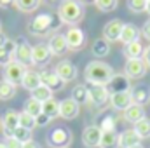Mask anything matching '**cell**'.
Here are the masks:
<instances>
[{
	"mask_svg": "<svg viewBox=\"0 0 150 148\" xmlns=\"http://www.w3.org/2000/svg\"><path fill=\"white\" fill-rule=\"evenodd\" d=\"M113 68L103 61H89L86 70H84V78L89 85H107L113 78Z\"/></svg>",
	"mask_w": 150,
	"mask_h": 148,
	"instance_id": "cell-1",
	"label": "cell"
},
{
	"mask_svg": "<svg viewBox=\"0 0 150 148\" xmlns=\"http://www.w3.org/2000/svg\"><path fill=\"white\" fill-rule=\"evenodd\" d=\"M58 18L61 23L77 25L84 19V5L79 0H61L58 5Z\"/></svg>",
	"mask_w": 150,
	"mask_h": 148,
	"instance_id": "cell-2",
	"label": "cell"
},
{
	"mask_svg": "<svg viewBox=\"0 0 150 148\" xmlns=\"http://www.w3.org/2000/svg\"><path fill=\"white\" fill-rule=\"evenodd\" d=\"M56 25L54 21V16L52 14H38L37 18H33L28 25V32L33 33V35H45L49 33Z\"/></svg>",
	"mask_w": 150,
	"mask_h": 148,
	"instance_id": "cell-3",
	"label": "cell"
},
{
	"mask_svg": "<svg viewBox=\"0 0 150 148\" xmlns=\"http://www.w3.org/2000/svg\"><path fill=\"white\" fill-rule=\"evenodd\" d=\"M72 140V131L67 127H56L47 134V145L52 148H68Z\"/></svg>",
	"mask_w": 150,
	"mask_h": 148,
	"instance_id": "cell-4",
	"label": "cell"
},
{
	"mask_svg": "<svg viewBox=\"0 0 150 148\" xmlns=\"http://www.w3.org/2000/svg\"><path fill=\"white\" fill-rule=\"evenodd\" d=\"M25 73H26V66L18 63V61H11L7 66H4V80L11 82L12 85L21 84Z\"/></svg>",
	"mask_w": 150,
	"mask_h": 148,
	"instance_id": "cell-5",
	"label": "cell"
},
{
	"mask_svg": "<svg viewBox=\"0 0 150 148\" xmlns=\"http://www.w3.org/2000/svg\"><path fill=\"white\" fill-rule=\"evenodd\" d=\"M65 38H67V45H68V51L72 52H77L80 51L84 45H86V33L84 30H80L79 26H70L65 33Z\"/></svg>",
	"mask_w": 150,
	"mask_h": 148,
	"instance_id": "cell-6",
	"label": "cell"
},
{
	"mask_svg": "<svg viewBox=\"0 0 150 148\" xmlns=\"http://www.w3.org/2000/svg\"><path fill=\"white\" fill-rule=\"evenodd\" d=\"M52 59V52L47 44H35L32 47V65L37 66H47Z\"/></svg>",
	"mask_w": 150,
	"mask_h": 148,
	"instance_id": "cell-7",
	"label": "cell"
},
{
	"mask_svg": "<svg viewBox=\"0 0 150 148\" xmlns=\"http://www.w3.org/2000/svg\"><path fill=\"white\" fill-rule=\"evenodd\" d=\"M2 131H4V136L5 138H12L14 131L19 127V113L16 110H7L2 115Z\"/></svg>",
	"mask_w": 150,
	"mask_h": 148,
	"instance_id": "cell-8",
	"label": "cell"
},
{
	"mask_svg": "<svg viewBox=\"0 0 150 148\" xmlns=\"http://www.w3.org/2000/svg\"><path fill=\"white\" fill-rule=\"evenodd\" d=\"M105 87L108 89L110 94H115V92H129L131 91V78L126 73H115L113 78Z\"/></svg>",
	"mask_w": 150,
	"mask_h": 148,
	"instance_id": "cell-9",
	"label": "cell"
},
{
	"mask_svg": "<svg viewBox=\"0 0 150 148\" xmlns=\"http://www.w3.org/2000/svg\"><path fill=\"white\" fill-rule=\"evenodd\" d=\"M101 134H103V131H101L100 125H94V124H93V125H87V127L84 129V132H82V143L87 148L100 147Z\"/></svg>",
	"mask_w": 150,
	"mask_h": 148,
	"instance_id": "cell-10",
	"label": "cell"
},
{
	"mask_svg": "<svg viewBox=\"0 0 150 148\" xmlns=\"http://www.w3.org/2000/svg\"><path fill=\"white\" fill-rule=\"evenodd\" d=\"M147 68H149V66L145 65L143 59H127V61H126V66H124V73L127 75L129 78L138 80V78H143V77H145Z\"/></svg>",
	"mask_w": 150,
	"mask_h": 148,
	"instance_id": "cell-11",
	"label": "cell"
},
{
	"mask_svg": "<svg viewBox=\"0 0 150 148\" xmlns=\"http://www.w3.org/2000/svg\"><path fill=\"white\" fill-rule=\"evenodd\" d=\"M89 101L94 106H103L110 101V92L105 85H89Z\"/></svg>",
	"mask_w": 150,
	"mask_h": 148,
	"instance_id": "cell-12",
	"label": "cell"
},
{
	"mask_svg": "<svg viewBox=\"0 0 150 148\" xmlns=\"http://www.w3.org/2000/svg\"><path fill=\"white\" fill-rule=\"evenodd\" d=\"M40 80H42V84H44V85H47L52 92L61 91V89L67 85V82H65V80H61L54 70H42V72H40Z\"/></svg>",
	"mask_w": 150,
	"mask_h": 148,
	"instance_id": "cell-13",
	"label": "cell"
},
{
	"mask_svg": "<svg viewBox=\"0 0 150 148\" xmlns=\"http://www.w3.org/2000/svg\"><path fill=\"white\" fill-rule=\"evenodd\" d=\"M54 72L58 73V77H59L61 80H65V82L75 80V78H77V75H79V72H77V66H75L72 61H68V59L59 61V63L56 65Z\"/></svg>",
	"mask_w": 150,
	"mask_h": 148,
	"instance_id": "cell-14",
	"label": "cell"
},
{
	"mask_svg": "<svg viewBox=\"0 0 150 148\" xmlns=\"http://www.w3.org/2000/svg\"><path fill=\"white\" fill-rule=\"evenodd\" d=\"M14 61L21 63L25 66L32 65V45L25 38H21L18 42V47H16V52H14Z\"/></svg>",
	"mask_w": 150,
	"mask_h": 148,
	"instance_id": "cell-15",
	"label": "cell"
},
{
	"mask_svg": "<svg viewBox=\"0 0 150 148\" xmlns=\"http://www.w3.org/2000/svg\"><path fill=\"white\" fill-rule=\"evenodd\" d=\"M80 111V105L75 103L72 98H65L59 101V117H63L65 120H72L79 115Z\"/></svg>",
	"mask_w": 150,
	"mask_h": 148,
	"instance_id": "cell-16",
	"label": "cell"
},
{
	"mask_svg": "<svg viewBox=\"0 0 150 148\" xmlns=\"http://www.w3.org/2000/svg\"><path fill=\"white\" fill-rule=\"evenodd\" d=\"M131 99L134 105H140V106H145L150 101V87L145 84H138L134 87H131Z\"/></svg>",
	"mask_w": 150,
	"mask_h": 148,
	"instance_id": "cell-17",
	"label": "cell"
},
{
	"mask_svg": "<svg viewBox=\"0 0 150 148\" xmlns=\"http://www.w3.org/2000/svg\"><path fill=\"white\" fill-rule=\"evenodd\" d=\"M124 23L120 19H112L103 26V38L108 42H117L120 38V32H122Z\"/></svg>",
	"mask_w": 150,
	"mask_h": 148,
	"instance_id": "cell-18",
	"label": "cell"
},
{
	"mask_svg": "<svg viewBox=\"0 0 150 148\" xmlns=\"http://www.w3.org/2000/svg\"><path fill=\"white\" fill-rule=\"evenodd\" d=\"M110 105H112L113 110L126 111L133 105L131 92H115V94H110Z\"/></svg>",
	"mask_w": 150,
	"mask_h": 148,
	"instance_id": "cell-19",
	"label": "cell"
},
{
	"mask_svg": "<svg viewBox=\"0 0 150 148\" xmlns=\"http://www.w3.org/2000/svg\"><path fill=\"white\" fill-rule=\"evenodd\" d=\"M136 145H142V138L136 134L134 129H126L119 134V147L120 148H133Z\"/></svg>",
	"mask_w": 150,
	"mask_h": 148,
	"instance_id": "cell-20",
	"label": "cell"
},
{
	"mask_svg": "<svg viewBox=\"0 0 150 148\" xmlns=\"http://www.w3.org/2000/svg\"><path fill=\"white\" fill-rule=\"evenodd\" d=\"M47 45H49L52 56H61V54H65V52L68 51L67 38H65V35H61V33L52 35V37L49 38V44H47Z\"/></svg>",
	"mask_w": 150,
	"mask_h": 148,
	"instance_id": "cell-21",
	"label": "cell"
},
{
	"mask_svg": "<svg viewBox=\"0 0 150 148\" xmlns=\"http://www.w3.org/2000/svg\"><path fill=\"white\" fill-rule=\"evenodd\" d=\"M143 54H145V47L140 40H134L124 45V56L127 59H143Z\"/></svg>",
	"mask_w": 150,
	"mask_h": 148,
	"instance_id": "cell-22",
	"label": "cell"
},
{
	"mask_svg": "<svg viewBox=\"0 0 150 148\" xmlns=\"http://www.w3.org/2000/svg\"><path fill=\"white\" fill-rule=\"evenodd\" d=\"M124 45L134 42V40H140V30L133 25V23H126L122 26V32H120V38H119Z\"/></svg>",
	"mask_w": 150,
	"mask_h": 148,
	"instance_id": "cell-23",
	"label": "cell"
},
{
	"mask_svg": "<svg viewBox=\"0 0 150 148\" xmlns=\"http://www.w3.org/2000/svg\"><path fill=\"white\" fill-rule=\"evenodd\" d=\"M21 85L26 89V91H35L38 85H42V80H40V73L35 72V70H26V73L23 77V82Z\"/></svg>",
	"mask_w": 150,
	"mask_h": 148,
	"instance_id": "cell-24",
	"label": "cell"
},
{
	"mask_svg": "<svg viewBox=\"0 0 150 148\" xmlns=\"http://www.w3.org/2000/svg\"><path fill=\"white\" fill-rule=\"evenodd\" d=\"M145 117H147V115H145V108L140 106V105H134V103L124 111V118H126L127 122H131L133 125H134L136 122H140L142 118H145Z\"/></svg>",
	"mask_w": 150,
	"mask_h": 148,
	"instance_id": "cell-25",
	"label": "cell"
},
{
	"mask_svg": "<svg viewBox=\"0 0 150 148\" xmlns=\"http://www.w3.org/2000/svg\"><path fill=\"white\" fill-rule=\"evenodd\" d=\"M100 148H120L119 147V134H117V131H103Z\"/></svg>",
	"mask_w": 150,
	"mask_h": 148,
	"instance_id": "cell-26",
	"label": "cell"
},
{
	"mask_svg": "<svg viewBox=\"0 0 150 148\" xmlns=\"http://www.w3.org/2000/svg\"><path fill=\"white\" fill-rule=\"evenodd\" d=\"M70 98L74 99L75 103H79V105L87 103L89 101V89H87V85H84V84L75 85L74 89H72V96Z\"/></svg>",
	"mask_w": 150,
	"mask_h": 148,
	"instance_id": "cell-27",
	"label": "cell"
},
{
	"mask_svg": "<svg viewBox=\"0 0 150 148\" xmlns=\"http://www.w3.org/2000/svg\"><path fill=\"white\" fill-rule=\"evenodd\" d=\"M42 113H45L49 118L59 117V101L54 99V98H51V99H47L45 103H42Z\"/></svg>",
	"mask_w": 150,
	"mask_h": 148,
	"instance_id": "cell-28",
	"label": "cell"
},
{
	"mask_svg": "<svg viewBox=\"0 0 150 148\" xmlns=\"http://www.w3.org/2000/svg\"><path fill=\"white\" fill-rule=\"evenodd\" d=\"M93 54L96 58H105L110 54V42L105 40V38H98L94 44H93Z\"/></svg>",
	"mask_w": 150,
	"mask_h": 148,
	"instance_id": "cell-29",
	"label": "cell"
},
{
	"mask_svg": "<svg viewBox=\"0 0 150 148\" xmlns=\"http://www.w3.org/2000/svg\"><path fill=\"white\" fill-rule=\"evenodd\" d=\"M14 96H16V85H12L7 80H0V99L7 101V99H12Z\"/></svg>",
	"mask_w": 150,
	"mask_h": 148,
	"instance_id": "cell-30",
	"label": "cell"
},
{
	"mask_svg": "<svg viewBox=\"0 0 150 148\" xmlns=\"http://www.w3.org/2000/svg\"><path fill=\"white\" fill-rule=\"evenodd\" d=\"M23 111H26L28 115H32V117H35V118H37L38 115L42 113V103L37 101L35 98H32V96H30V98L25 101V110H23Z\"/></svg>",
	"mask_w": 150,
	"mask_h": 148,
	"instance_id": "cell-31",
	"label": "cell"
},
{
	"mask_svg": "<svg viewBox=\"0 0 150 148\" xmlns=\"http://www.w3.org/2000/svg\"><path fill=\"white\" fill-rule=\"evenodd\" d=\"M134 131H136V134L142 138V140H147L150 138V118H142L140 122H136L134 124V127H133Z\"/></svg>",
	"mask_w": 150,
	"mask_h": 148,
	"instance_id": "cell-32",
	"label": "cell"
},
{
	"mask_svg": "<svg viewBox=\"0 0 150 148\" xmlns=\"http://www.w3.org/2000/svg\"><path fill=\"white\" fill-rule=\"evenodd\" d=\"M32 98H35L37 101H40V103H45L47 99H51L52 98V91L47 87V85H38L35 91H32Z\"/></svg>",
	"mask_w": 150,
	"mask_h": 148,
	"instance_id": "cell-33",
	"label": "cell"
},
{
	"mask_svg": "<svg viewBox=\"0 0 150 148\" xmlns=\"http://www.w3.org/2000/svg\"><path fill=\"white\" fill-rule=\"evenodd\" d=\"M40 2L42 0H16V7L21 12H32V11H37L38 9Z\"/></svg>",
	"mask_w": 150,
	"mask_h": 148,
	"instance_id": "cell-34",
	"label": "cell"
},
{
	"mask_svg": "<svg viewBox=\"0 0 150 148\" xmlns=\"http://www.w3.org/2000/svg\"><path fill=\"white\" fill-rule=\"evenodd\" d=\"M19 127H25V129H33V127H37V120H35V117H32V115H28L26 111H21L19 113Z\"/></svg>",
	"mask_w": 150,
	"mask_h": 148,
	"instance_id": "cell-35",
	"label": "cell"
},
{
	"mask_svg": "<svg viewBox=\"0 0 150 148\" xmlns=\"http://www.w3.org/2000/svg\"><path fill=\"white\" fill-rule=\"evenodd\" d=\"M21 145L23 143H28V141H32V131L30 129H25V127H18L16 131H14V134H12Z\"/></svg>",
	"mask_w": 150,
	"mask_h": 148,
	"instance_id": "cell-36",
	"label": "cell"
},
{
	"mask_svg": "<svg viewBox=\"0 0 150 148\" xmlns=\"http://www.w3.org/2000/svg\"><path fill=\"white\" fill-rule=\"evenodd\" d=\"M147 4L149 0H127V9L131 12H145L147 11Z\"/></svg>",
	"mask_w": 150,
	"mask_h": 148,
	"instance_id": "cell-37",
	"label": "cell"
},
{
	"mask_svg": "<svg viewBox=\"0 0 150 148\" xmlns=\"http://www.w3.org/2000/svg\"><path fill=\"white\" fill-rule=\"evenodd\" d=\"M117 4H119V0H96V7L101 11V12H110L113 11L115 7H117Z\"/></svg>",
	"mask_w": 150,
	"mask_h": 148,
	"instance_id": "cell-38",
	"label": "cell"
},
{
	"mask_svg": "<svg viewBox=\"0 0 150 148\" xmlns=\"http://www.w3.org/2000/svg\"><path fill=\"white\" fill-rule=\"evenodd\" d=\"M11 61H14V56L9 54V52L2 47V49H0V66H7Z\"/></svg>",
	"mask_w": 150,
	"mask_h": 148,
	"instance_id": "cell-39",
	"label": "cell"
},
{
	"mask_svg": "<svg viewBox=\"0 0 150 148\" xmlns=\"http://www.w3.org/2000/svg\"><path fill=\"white\" fill-rule=\"evenodd\" d=\"M100 127H101V131H115V118L112 115L105 117V120H103V124Z\"/></svg>",
	"mask_w": 150,
	"mask_h": 148,
	"instance_id": "cell-40",
	"label": "cell"
},
{
	"mask_svg": "<svg viewBox=\"0 0 150 148\" xmlns=\"http://www.w3.org/2000/svg\"><path fill=\"white\" fill-rule=\"evenodd\" d=\"M4 145H5V148H21L23 147L14 136H12V138H5V140H4Z\"/></svg>",
	"mask_w": 150,
	"mask_h": 148,
	"instance_id": "cell-41",
	"label": "cell"
},
{
	"mask_svg": "<svg viewBox=\"0 0 150 148\" xmlns=\"http://www.w3.org/2000/svg\"><path fill=\"white\" fill-rule=\"evenodd\" d=\"M16 47H18V42H14V40L7 38V42H5L4 49H5V51H7L9 54H12V56H14V52H16Z\"/></svg>",
	"mask_w": 150,
	"mask_h": 148,
	"instance_id": "cell-42",
	"label": "cell"
},
{
	"mask_svg": "<svg viewBox=\"0 0 150 148\" xmlns=\"http://www.w3.org/2000/svg\"><path fill=\"white\" fill-rule=\"evenodd\" d=\"M35 120H37V125H40V127H45V125L51 122V118H49L45 113H40V115H38Z\"/></svg>",
	"mask_w": 150,
	"mask_h": 148,
	"instance_id": "cell-43",
	"label": "cell"
},
{
	"mask_svg": "<svg viewBox=\"0 0 150 148\" xmlns=\"http://www.w3.org/2000/svg\"><path fill=\"white\" fill-rule=\"evenodd\" d=\"M142 33H143V37L150 40V19L149 21H145V25H143V28H142Z\"/></svg>",
	"mask_w": 150,
	"mask_h": 148,
	"instance_id": "cell-44",
	"label": "cell"
},
{
	"mask_svg": "<svg viewBox=\"0 0 150 148\" xmlns=\"http://www.w3.org/2000/svg\"><path fill=\"white\" fill-rule=\"evenodd\" d=\"M12 5H16V0H0V7L2 9H11Z\"/></svg>",
	"mask_w": 150,
	"mask_h": 148,
	"instance_id": "cell-45",
	"label": "cell"
},
{
	"mask_svg": "<svg viewBox=\"0 0 150 148\" xmlns=\"http://www.w3.org/2000/svg\"><path fill=\"white\" fill-rule=\"evenodd\" d=\"M143 61H145V65L150 68V45L145 49V54H143Z\"/></svg>",
	"mask_w": 150,
	"mask_h": 148,
	"instance_id": "cell-46",
	"label": "cell"
},
{
	"mask_svg": "<svg viewBox=\"0 0 150 148\" xmlns=\"http://www.w3.org/2000/svg\"><path fill=\"white\" fill-rule=\"evenodd\" d=\"M21 148H40V145H38L37 141L32 140V141H28V143H23V147Z\"/></svg>",
	"mask_w": 150,
	"mask_h": 148,
	"instance_id": "cell-47",
	"label": "cell"
},
{
	"mask_svg": "<svg viewBox=\"0 0 150 148\" xmlns=\"http://www.w3.org/2000/svg\"><path fill=\"white\" fill-rule=\"evenodd\" d=\"M5 42H7V35H5V33H2V32H0V49H2V47H4V45H5Z\"/></svg>",
	"mask_w": 150,
	"mask_h": 148,
	"instance_id": "cell-48",
	"label": "cell"
},
{
	"mask_svg": "<svg viewBox=\"0 0 150 148\" xmlns=\"http://www.w3.org/2000/svg\"><path fill=\"white\" fill-rule=\"evenodd\" d=\"M79 2H80L82 5H84V4H96V0H79Z\"/></svg>",
	"mask_w": 150,
	"mask_h": 148,
	"instance_id": "cell-49",
	"label": "cell"
},
{
	"mask_svg": "<svg viewBox=\"0 0 150 148\" xmlns=\"http://www.w3.org/2000/svg\"><path fill=\"white\" fill-rule=\"evenodd\" d=\"M145 12H149L150 14V0H149V4H147V11H145Z\"/></svg>",
	"mask_w": 150,
	"mask_h": 148,
	"instance_id": "cell-50",
	"label": "cell"
},
{
	"mask_svg": "<svg viewBox=\"0 0 150 148\" xmlns=\"http://www.w3.org/2000/svg\"><path fill=\"white\" fill-rule=\"evenodd\" d=\"M133 148H143V147L142 145H136V147H133Z\"/></svg>",
	"mask_w": 150,
	"mask_h": 148,
	"instance_id": "cell-51",
	"label": "cell"
},
{
	"mask_svg": "<svg viewBox=\"0 0 150 148\" xmlns=\"http://www.w3.org/2000/svg\"><path fill=\"white\" fill-rule=\"evenodd\" d=\"M0 148H5V145H4V143H0Z\"/></svg>",
	"mask_w": 150,
	"mask_h": 148,
	"instance_id": "cell-52",
	"label": "cell"
},
{
	"mask_svg": "<svg viewBox=\"0 0 150 148\" xmlns=\"http://www.w3.org/2000/svg\"><path fill=\"white\" fill-rule=\"evenodd\" d=\"M0 32H2V21H0Z\"/></svg>",
	"mask_w": 150,
	"mask_h": 148,
	"instance_id": "cell-53",
	"label": "cell"
},
{
	"mask_svg": "<svg viewBox=\"0 0 150 148\" xmlns=\"http://www.w3.org/2000/svg\"><path fill=\"white\" fill-rule=\"evenodd\" d=\"M51 2H54V0H51Z\"/></svg>",
	"mask_w": 150,
	"mask_h": 148,
	"instance_id": "cell-54",
	"label": "cell"
}]
</instances>
